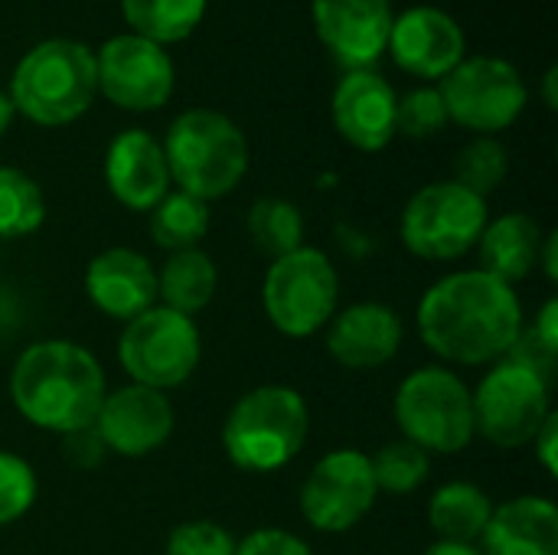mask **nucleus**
Segmentation results:
<instances>
[{
	"label": "nucleus",
	"mask_w": 558,
	"mask_h": 555,
	"mask_svg": "<svg viewBox=\"0 0 558 555\" xmlns=\"http://www.w3.org/2000/svg\"><path fill=\"white\" fill-rule=\"evenodd\" d=\"M530 334H533L546 350L558 353V301L556 298H549V301L543 304L539 321H536V327H533Z\"/></svg>",
	"instance_id": "obj_36"
},
{
	"label": "nucleus",
	"mask_w": 558,
	"mask_h": 555,
	"mask_svg": "<svg viewBox=\"0 0 558 555\" xmlns=\"http://www.w3.org/2000/svg\"><path fill=\"white\" fill-rule=\"evenodd\" d=\"M379 487L366 451H327L301 484V514L317 533H350L376 507Z\"/></svg>",
	"instance_id": "obj_12"
},
{
	"label": "nucleus",
	"mask_w": 558,
	"mask_h": 555,
	"mask_svg": "<svg viewBox=\"0 0 558 555\" xmlns=\"http://www.w3.org/2000/svg\"><path fill=\"white\" fill-rule=\"evenodd\" d=\"M173 425L177 415L167 393L128 383L114 393H105L92 429L108 451L124 458H144L167 445Z\"/></svg>",
	"instance_id": "obj_14"
},
{
	"label": "nucleus",
	"mask_w": 558,
	"mask_h": 555,
	"mask_svg": "<svg viewBox=\"0 0 558 555\" xmlns=\"http://www.w3.org/2000/svg\"><path fill=\"white\" fill-rule=\"evenodd\" d=\"M160 147L170 180L203 203L232 193L248 170V141L242 128L213 108L183 111Z\"/></svg>",
	"instance_id": "obj_5"
},
{
	"label": "nucleus",
	"mask_w": 558,
	"mask_h": 555,
	"mask_svg": "<svg viewBox=\"0 0 558 555\" xmlns=\"http://www.w3.org/2000/svg\"><path fill=\"white\" fill-rule=\"evenodd\" d=\"M209 232V203L173 190L150 209V239L163 252H190L199 249V242Z\"/></svg>",
	"instance_id": "obj_25"
},
{
	"label": "nucleus",
	"mask_w": 558,
	"mask_h": 555,
	"mask_svg": "<svg viewBox=\"0 0 558 555\" xmlns=\"http://www.w3.org/2000/svg\"><path fill=\"white\" fill-rule=\"evenodd\" d=\"M163 555H235V540L213 520H186L170 530Z\"/></svg>",
	"instance_id": "obj_33"
},
{
	"label": "nucleus",
	"mask_w": 558,
	"mask_h": 555,
	"mask_svg": "<svg viewBox=\"0 0 558 555\" xmlns=\"http://www.w3.org/2000/svg\"><path fill=\"white\" fill-rule=\"evenodd\" d=\"M422 343L458 366L500 363L523 334V304L517 291L487 275L468 268L435 281L418 301Z\"/></svg>",
	"instance_id": "obj_1"
},
{
	"label": "nucleus",
	"mask_w": 558,
	"mask_h": 555,
	"mask_svg": "<svg viewBox=\"0 0 558 555\" xmlns=\"http://www.w3.org/2000/svg\"><path fill=\"white\" fill-rule=\"evenodd\" d=\"M539 262H543V268H546L549 281H556L558 278V236L556 232H549V236H546V242H543V252H539Z\"/></svg>",
	"instance_id": "obj_37"
},
{
	"label": "nucleus",
	"mask_w": 558,
	"mask_h": 555,
	"mask_svg": "<svg viewBox=\"0 0 558 555\" xmlns=\"http://www.w3.org/2000/svg\"><path fill=\"white\" fill-rule=\"evenodd\" d=\"M98 95L95 52L78 39H46L13 69V111L39 128H62L82 118Z\"/></svg>",
	"instance_id": "obj_4"
},
{
	"label": "nucleus",
	"mask_w": 558,
	"mask_h": 555,
	"mask_svg": "<svg viewBox=\"0 0 558 555\" xmlns=\"http://www.w3.org/2000/svg\"><path fill=\"white\" fill-rule=\"evenodd\" d=\"M13 101H10V95L7 92H0V137L10 131V124H13Z\"/></svg>",
	"instance_id": "obj_39"
},
{
	"label": "nucleus",
	"mask_w": 558,
	"mask_h": 555,
	"mask_svg": "<svg viewBox=\"0 0 558 555\" xmlns=\"http://www.w3.org/2000/svg\"><path fill=\"white\" fill-rule=\"evenodd\" d=\"M311 16L320 43L347 69H369L389 46V0H311Z\"/></svg>",
	"instance_id": "obj_15"
},
{
	"label": "nucleus",
	"mask_w": 558,
	"mask_h": 555,
	"mask_svg": "<svg viewBox=\"0 0 558 555\" xmlns=\"http://www.w3.org/2000/svg\"><path fill=\"white\" fill-rule=\"evenodd\" d=\"M245 229L262 255L271 262L304 245V216L294 203L281 196H262L252 203Z\"/></svg>",
	"instance_id": "obj_27"
},
{
	"label": "nucleus",
	"mask_w": 558,
	"mask_h": 555,
	"mask_svg": "<svg viewBox=\"0 0 558 555\" xmlns=\"http://www.w3.org/2000/svg\"><path fill=\"white\" fill-rule=\"evenodd\" d=\"M219 288V272L203 249L173 252L157 272V301L177 314H199Z\"/></svg>",
	"instance_id": "obj_24"
},
{
	"label": "nucleus",
	"mask_w": 558,
	"mask_h": 555,
	"mask_svg": "<svg viewBox=\"0 0 558 555\" xmlns=\"http://www.w3.org/2000/svg\"><path fill=\"white\" fill-rule=\"evenodd\" d=\"M402 438L428 455H458L474 442L471 389L448 366H422L402 379L392 402Z\"/></svg>",
	"instance_id": "obj_6"
},
{
	"label": "nucleus",
	"mask_w": 558,
	"mask_h": 555,
	"mask_svg": "<svg viewBox=\"0 0 558 555\" xmlns=\"http://www.w3.org/2000/svg\"><path fill=\"white\" fill-rule=\"evenodd\" d=\"M46 219V196L39 183L16 170L0 167V239H23Z\"/></svg>",
	"instance_id": "obj_28"
},
{
	"label": "nucleus",
	"mask_w": 558,
	"mask_h": 555,
	"mask_svg": "<svg viewBox=\"0 0 558 555\" xmlns=\"http://www.w3.org/2000/svg\"><path fill=\"white\" fill-rule=\"evenodd\" d=\"M445 124H448V111L438 88H415L396 105V134L425 141L435 137Z\"/></svg>",
	"instance_id": "obj_32"
},
{
	"label": "nucleus",
	"mask_w": 558,
	"mask_h": 555,
	"mask_svg": "<svg viewBox=\"0 0 558 555\" xmlns=\"http://www.w3.org/2000/svg\"><path fill=\"white\" fill-rule=\"evenodd\" d=\"M543 242H546L543 226L533 216L507 213L484 226V232L477 239L481 265L487 275H494L513 288L517 281H526L536 272Z\"/></svg>",
	"instance_id": "obj_22"
},
{
	"label": "nucleus",
	"mask_w": 558,
	"mask_h": 555,
	"mask_svg": "<svg viewBox=\"0 0 558 555\" xmlns=\"http://www.w3.org/2000/svg\"><path fill=\"white\" fill-rule=\"evenodd\" d=\"M402 321L389 304L360 301L343 307L327 324V350L343 370H379L402 347Z\"/></svg>",
	"instance_id": "obj_19"
},
{
	"label": "nucleus",
	"mask_w": 558,
	"mask_h": 555,
	"mask_svg": "<svg viewBox=\"0 0 558 555\" xmlns=\"http://www.w3.org/2000/svg\"><path fill=\"white\" fill-rule=\"evenodd\" d=\"M448 121L490 137L507 131L526 108V82L520 69L497 56L461 59L438 88Z\"/></svg>",
	"instance_id": "obj_11"
},
{
	"label": "nucleus",
	"mask_w": 558,
	"mask_h": 555,
	"mask_svg": "<svg viewBox=\"0 0 558 555\" xmlns=\"http://www.w3.org/2000/svg\"><path fill=\"white\" fill-rule=\"evenodd\" d=\"M392 59L418 79H445L464 59V29L438 7H409L392 16Z\"/></svg>",
	"instance_id": "obj_16"
},
{
	"label": "nucleus",
	"mask_w": 558,
	"mask_h": 555,
	"mask_svg": "<svg viewBox=\"0 0 558 555\" xmlns=\"http://www.w3.org/2000/svg\"><path fill=\"white\" fill-rule=\"evenodd\" d=\"M105 183L124 209L150 213L170 193V170L160 141L141 128L121 131L105 154Z\"/></svg>",
	"instance_id": "obj_18"
},
{
	"label": "nucleus",
	"mask_w": 558,
	"mask_h": 555,
	"mask_svg": "<svg viewBox=\"0 0 558 555\" xmlns=\"http://www.w3.org/2000/svg\"><path fill=\"white\" fill-rule=\"evenodd\" d=\"M121 13L131 33L163 46L186 39L199 26L206 0H121Z\"/></svg>",
	"instance_id": "obj_26"
},
{
	"label": "nucleus",
	"mask_w": 558,
	"mask_h": 555,
	"mask_svg": "<svg viewBox=\"0 0 558 555\" xmlns=\"http://www.w3.org/2000/svg\"><path fill=\"white\" fill-rule=\"evenodd\" d=\"M422 555H481L477 546H464V543H435V546H428Z\"/></svg>",
	"instance_id": "obj_38"
},
{
	"label": "nucleus",
	"mask_w": 558,
	"mask_h": 555,
	"mask_svg": "<svg viewBox=\"0 0 558 555\" xmlns=\"http://www.w3.org/2000/svg\"><path fill=\"white\" fill-rule=\"evenodd\" d=\"M85 294L105 317L128 324L157 304V272L141 252L114 245L88 262Z\"/></svg>",
	"instance_id": "obj_20"
},
{
	"label": "nucleus",
	"mask_w": 558,
	"mask_h": 555,
	"mask_svg": "<svg viewBox=\"0 0 558 555\" xmlns=\"http://www.w3.org/2000/svg\"><path fill=\"white\" fill-rule=\"evenodd\" d=\"M98 92L124 111H157L173 95V59L163 46L121 33L111 36L95 56Z\"/></svg>",
	"instance_id": "obj_13"
},
{
	"label": "nucleus",
	"mask_w": 558,
	"mask_h": 555,
	"mask_svg": "<svg viewBox=\"0 0 558 555\" xmlns=\"http://www.w3.org/2000/svg\"><path fill=\"white\" fill-rule=\"evenodd\" d=\"M373 464V478L379 491L389 494H412L428 481L432 471V455L418 445H412L409 438H396L389 445H383L376 455H369Z\"/></svg>",
	"instance_id": "obj_29"
},
{
	"label": "nucleus",
	"mask_w": 558,
	"mask_h": 555,
	"mask_svg": "<svg viewBox=\"0 0 558 555\" xmlns=\"http://www.w3.org/2000/svg\"><path fill=\"white\" fill-rule=\"evenodd\" d=\"M105 393L101 363L72 340L33 343L10 370V399L16 412L29 425L62 438L95 425Z\"/></svg>",
	"instance_id": "obj_2"
},
{
	"label": "nucleus",
	"mask_w": 558,
	"mask_h": 555,
	"mask_svg": "<svg viewBox=\"0 0 558 555\" xmlns=\"http://www.w3.org/2000/svg\"><path fill=\"white\" fill-rule=\"evenodd\" d=\"M494 517L490 497L468 481H451L438 487L428 500V527L441 543L477 546Z\"/></svg>",
	"instance_id": "obj_23"
},
{
	"label": "nucleus",
	"mask_w": 558,
	"mask_h": 555,
	"mask_svg": "<svg viewBox=\"0 0 558 555\" xmlns=\"http://www.w3.org/2000/svg\"><path fill=\"white\" fill-rule=\"evenodd\" d=\"M507 170H510L507 147L494 137H474L471 144L461 147L454 160V183L468 186L477 196H487L504 183Z\"/></svg>",
	"instance_id": "obj_30"
},
{
	"label": "nucleus",
	"mask_w": 558,
	"mask_h": 555,
	"mask_svg": "<svg viewBox=\"0 0 558 555\" xmlns=\"http://www.w3.org/2000/svg\"><path fill=\"white\" fill-rule=\"evenodd\" d=\"M199 357L203 340L193 317L177 314L163 304H154L150 311L128 321L118 343V360L131 383L157 393L183 386L196 373Z\"/></svg>",
	"instance_id": "obj_10"
},
{
	"label": "nucleus",
	"mask_w": 558,
	"mask_h": 555,
	"mask_svg": "<svg viewBox=\"0 0 558 555\" xmlns=\"http://www.w3.org/2000/svg\"><path fill=\"white\" fill-rule=\"evenodd\" d=\"M396 88L373 69L347 72L333 92V124L347 144L363 154L389 147L396 137Z\"/></svg>",
	"instance_id": "obj_17"
},
{
	"label": "nucleus",
	"mask_w": 558,
	"mask_h": 555,
	"mask_svg": "<svg viewBox=\"0 0 558 555\" xmlns=\"http://www.w3.org/2000/svg\"><path fill=\"white\" fill-rule=\"evenodd\" d=\"M36 471L20 455L0 451V527L23 520L36 504Z\"/></svg>",
	"instance_id": "obj_31"
},
{
	"label": "nucleus",
	"mask_w": 558,
	"mask_h": 555,
	"mask_svg": "<svg viewBox=\"0 0 558 555\" xmlns=\"http://www.w3.org/2000/svg\"><path fill=\"white\" fill-rule=\"evenodd\" d=\"M546 105L556 108V69H549V75H546Z\"/></svg>",
	"instance_id": "obj_40"
},
{
	"label": "nucleus",
	"mask_w": 558,
	"mask_h": 555,
	"mask_svg": "<svg viewBox=\"0 0 558 555\" xmlns=\"http://www.w3.org/2000/svg\"><path fill=\"white\" fill-rule=\"evenodd\" d=\"M235 555H314L311 546L288 533V530H275V527H265V530H252L242 543H235Z\"/></svg>",
	"instance_id": "obj_34"
},
{
	"label": "nucleus",
	"mask_w": 558,
	"mask_h": 555,
	"mask_svg": "<svg viewBox=\"0 0 558 555\" xmlns=\"http://www.w3.org/2000/svg\"><path fill=\"white\" fill-rule=\"evenodd\" d=\"M481 555H558V510L546 497H513L494 507Z\"/></svg>",
	"instance_id": "obj_21"
},
{
	"label": "nucleus",
	"mask_w": 558,
	"mask_h": 555,
	"mask_svg": "<svg viewBox=\"0 0 558 555\" xmlns=\"http://www.w3.org/2000/svg\"><path fill=\"white\" fill-rule=\"evenodd\" d=\"M530 445L536 448V458H539L543 471H546L549 478H556L558 474V415L556 412L543 422V429L536 432V438H533Z\"/></svg>",
	"instance_id": "obj_35"
},
{
	"label": "nucleus",
	"mask_w": 558,
	"mask_h": 555,
	"mask_svg": "<svg viewBox=\"0 0 558 555\" xmlns=\"http://www.w3.org/2000/svg\"><path fill=\"white\" fill-rule=\"evenodd\" d=\"M474 435L513 451L536 438L553 409V383L526 363L504 357L471 393Z\"/></svg>",
	"instance_id": "obj_8"
},
{
	"label": "nucleus",
	"mask_w": 558,
	"mask_h": 555,
	"mask_svg": "<svg viewBox=\"0 0 558 555\" xmlns=\"http://www.w3.org/2000/svg\"><path fill=\"white\" fill-rule=\"evenodd\" d=\"M337 298H340L337 268L314 245H301L275 258L262 281L265 317L278 334L294 340L320 334L337 314Z\"/></svg>",
	"instance_id": "obj_7"
},
{
	"label": "nucleus",
	"mask_w": 558,
	"mask_h": 555,
	"mask_svg": "<svg viewBox=\"0 0 558 555\" xmlns=\"http://www.w3.org/2000/svg\"><path fill=\"white\" fill-rule=\"evenodd\" d=\"M487 200L454 180L422 186L402 209V242L425 262H451L477 249L487 226Z\"/></svg>",
	"instance_id": "obj_9"
},
{
	"label": "nucleus",
	"mask_w": 558,
	"mask_h": 555,
	"mask_svg": "<svg viewBox=\"0 0 558 555\" xmlns=\"http://www.w3.org/2000/svg\"><path fill=\"white\" fill-rule=\"evenodd\" d=\"M311 432V412L291 386H258L245 393L226 415L222 448L226 458L245 474H275L288 468Z\"/></svg>",
	"instance_id": "obj_3"
}]
</instances>
